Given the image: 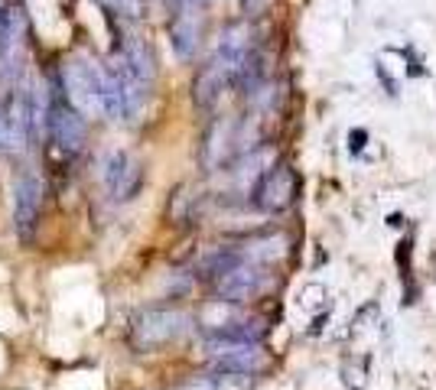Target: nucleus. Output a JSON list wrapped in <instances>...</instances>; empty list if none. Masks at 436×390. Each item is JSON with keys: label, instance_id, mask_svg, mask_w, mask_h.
Instances as JSON below:
<instances>
[{"label": "nucleus", "instance_id": "f257e3e1", "mask_svg": "<svg viewBox=\"0 0 436 390\" xmlns=\"http://www.w3.org/2000/svg\"><path fill=\"white\" fill-rule=\"evenodd\" d=\"M189 325H192V315L186 309H173V306L144 309L130 322V345L137 352H156L163 345L176 342L179 335H186Z\"/></svg>", "mask_w": 436, "mask_h": 390}, {"label": "nucleus", "instance_id": "f03ea898", "mask_svg": "<svg viewBox=\"0 0 436 390\" xmlns=\"http://www.w3.org/2000/svg\"><path fill=\"white\" fill-rule=\"evenodd\" d=\"M62 101L82 117H101V75L92 62L69 59L62 65Z\"/></svg>", "mask_w": 436, "mask_h": 390}, {"label": "nucleus", "instance_id": "7ed1b4c3", "mask_svg": "<svg viewBox=\"0 0 436 390\" xmlns=\"http://www.w3.org/2000/svg\"><path fill=\"white\" fill-rule=\"evenodd\" d=\"M206 358L215 371H235V374H257L267 367V352L260 342H241V338L212 335L206 342Z\"/></svg>", "mask_w": 436, "mask_h": 390}, {"label": "nucleus", "instance_id": "20e7f679", "mask_svg": "<svg viewBox=\"0 0 436 390\" xmlns=\"http://www.w3.org/2000/svg\"><path fill=\"white\" fill-rule=\"evenodd\" d=\"M235 156H248V143H245V127L235 117H218V121L208 127L206 143H202V166L206 169H222L228 166Z\"/></svg>", "mask_w": 436, "mask_h": 390}, {"label": "nucleus", "instance_id": "39448f33", "mask_svg": "<svg viewBox=\"0 0 436 390\" xmlns=\"http://www.w3.org/2000/svg\"><path fill=\"white\" fill-rule=\"evenodd\" d=\"M267 290V273L257 264H248V260H238L228 270L215 276V296L228 303V306H238V303H248L257 293Z\"/></svg>", "mask_w": 436, "mask_h": 390}, {"label": "nucleus", "instance_id": "423d86ee", "mask_svg": "<svg viewBox=\"0 0 436 390\" xmlns=\"http://www.w3.org/2000/svg\"><path fill=\"white\" fill-rule=\"evenodd\" d=\"M293 199H297V173L287 163H277L274 169H267L254 185V205L260 212H283L293 205Z\"/></svg>", "mask_w": 436, "mask_h": 390}, {"label": "nucleus", "instance_id": "0eeeda50", "mask_svg": "<svg viewBox=\"0 0 436 390\" xmlns=\"http://www.w3.org/2000/svg\"><path fill=\"white\" fill-rule=\"evenodd\" d=\"M39 208H43V183L36 173H20L14 183V224L20 241H30L36 234Z\"/></svg>", "mask_w": 436, "mask_h": 390}, {"label": "nucleus", "instance_id": "6e6552de", "mask_svg": "<svg viewBox=\"0 0 436 390\" xmlns=\"http://www.w3.org/2000/svg\"><path fill=\"white\" fill-rule=\"evenodd\" d=\"M46 127L53 134V140L65 150V153H78L85 146V117L78 111H72L62 98L49 101V111H46Z\"/></svg>", "mask_w": 436, "mask_h": 390}, {"label": "nucleus", "instance_id": "1a4fd4ad", "mask_svg": "<svg viewBox=\"0 0 436 390\" xmlns=\"http://www.w3.org/2000/svg\"><path fill=\"white\" fill-rule=\"evenodd\" d=\"M140 163L134 160L130 153H111L105 160V185H107V192H111V199H117V202H127V199H134L137 195V189H140Z\"/></svg>", "mask_w": 436, "mask_h": 390}, {"label": "nucleus", "instance_id": "9d476101", "mask_svg": "<svg viewBox=\"0 0 436 390\" xmlns=\"http://www.w3.org/2000/svg\"><path fill=\"white\" fill-rule=\"evenodd\" d=\"M228 85H235L231 69H228V65H222L218 59H212L206 69L196 75V82H192V101H196L202 111H208V107L218 104V98L225 94V88H228Z\"/></svg>", "mask_w": 436, "mask_h": 390}, {"label": "nucleus", "instance_id": "9b49d317", "mask_svg": "<svg viewBox=\"0 0 436 390\" xmlns=\"http://www.w3.org/2000/svg\"><path fill=\"white\" fill-rule=\"evenodd\" d=\"M169 39H173V49L183 62H189L192 55L199 53L202 43V16L192 7H183L173 16V26H169Z\"/></svg>", "mask_w": 436, "mask_h": 390}, {"label": "nucleus", "instance_id": "f8f14e48", "mask_svg": "<svg viewBox=\"0 0 436 390\" xmlns=\"http://www.w3.org/2000/svg\"><path fill=\"white\" fill-rule=\"evenodd\" d=\"M287 247H290V241H287L283 234H270V237L248 241V244L241 247V257H245L248 264H257V267H264V264H277V260L287 257Z\"/></svg>", "mask_w": 436, "mask_h": 390}, {"label": "nucleus", "instance_id": "ddd939ff", "mask_svg": "<svg viewBox=\"0 0 436 390\" xmlns=\"http://www.w3.org/2000/svg\"><path fill=\"white\" fill-rule=\"evenodd\" d=\"M121 55L130 62V69L137 72L140 78H144L147 85H154V75H156V59L154 53H150V46H147L144 39L137 36H127L121 43Z\"/></svg>", "mask_w": 436, "mask_h": 390}, {"label": "nucleus", "instance_id": "4468645a", "mask_svg": "<svg viewBox=\"0 0 436 390\" xmlns=\"http://www.w3.org/2000/svg\"><path fill=\"white\" fill-rule=\"evenodd\" d=\"M254 374H235V371H208V374L196 377L192 384H186L183 390H251Z\"/></svg>", "mask_w": 436, "mask_h": 390}, {"label": "nucleus", "instance_id": "2eb2a0df", "mask_svg": "<svg viewBox=\"0 0 436 390\" xmlns=\"http://www.w3.org/2000/svg\"><path fill=\"white\" fill-rule=\"evenodd\" d=\"M98 4L105 10H111V13H117V16H127V20L144 13V4H140V0H98Z\"/></svg>", "mask_w": 436, "mask_h": 390}, {"label": "nucleus", "instance_id": "dca6fc26", "mask_svg": "<svg viewBox=\"0 0 436 390\" xmlns=\"http://www.w3.org/2000/svg\"><path fill=\"white\" fill-rule=\"evenodd\" d=\"M267 7H270V0H241V10H245V16H260Z\"/></svg>", "mask_w": 436, "mask_h": 390}, {"label": "nucleus", "instance_id": "f3484780", "mask_svg": "<svg viewBox=\"0 0 436 390\" xmlns=\"http://www.w3.org/2000/svg\"><path fill=\"white\" fill-rule=\"evenodd\" d=\"M0 146H10V137H7V117H4V104H0Z\"/></svg>", "mask_w": 436, "mask_h": 390}, {"label": "nucleus", "instance_id": "a211bd4d", "mask_svg": "<svg viewBox=\"0 0 436 390\" xmlns=\"http://www.w3.org/2000/svg\"><path fill=\"white\" fill-rule=\"evenodd\" d=\"M202 4H208V0H183V7H192V10L202 7Z\"/></svg>", "mask_w": 436, "mask_h": 390}, {"label": "nucleus", "instance_id": "6ab92c4d", "mask_svg": "<svg viewBox=\"0 0 436 390\" xmlns=\"http://www.w3.org/2000/svg\"><path fill=\"white\" fill-rule=\"evenodd\" d=\"M0 10H4V0H0Z\"/></svg>", "mask_w": 436, "mask_h": 390}]
</instances>
